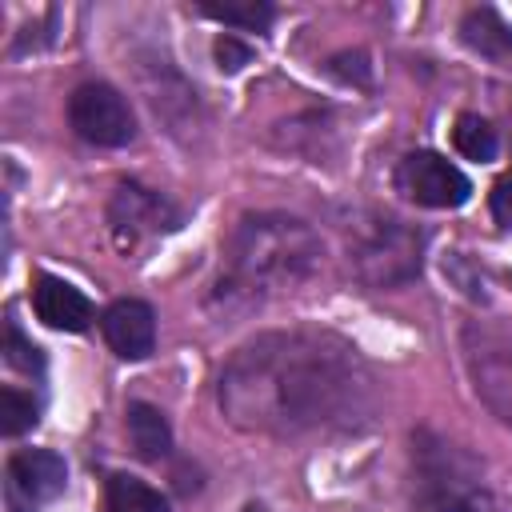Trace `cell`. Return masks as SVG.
I'll return each mask as SVG.
<instances>
[{"label":"cell","instance_id":"obj_9","mask_svg":"<svg viewBox=\"0 0 512 512\" xmlns=\"http://www.w3.org/2000/svg\"><path fill=\"white\" fill-rule=\"evenodd\" d=\"M392 260H400L408 272L420 268V244L400 228V220H384V228H376V240L360 252V268L372 284H392V280H400Z\"/></svg>","mask_w":512,"mask_h":512},{"label":"cell","instance_id":"obj_14","mask_svg":"<svg viewBox=\"0 0 512 512\" xmlns=\"http://www.w3.org/2000/svg\"><path fill=\"white\" fill-rule=\"evenodd\" d=\"M452 140H456V152L468 156V160H476V164H488L496 156V128L488 120H480L476 112L456 116Z\"/></svg>","mask_w":512,"mask_h":512},{"label":"cell","instance_id":"obj_17","mask_svg":"<svg viewBox=\"0 0 512 512\" xmlns=\"http://www.w3.org/2000/svg\"><path fill=\"white\" fill-rule=\"evenodd\" d=\"M212 52H216V68H220V72H240V68L252 60V48L240 44L236 36H220Z\"/></svg>","mask_w":512,"mask_h":512},{"label":"cell","instance_id":"obj_5","mask_svg":"<svg viewBox=\"0 0 512 512\" xmlns=\"http://www.w3.org/2000/svg\"><path fill=\"white\" fill-rule=\"evenodd\" d=\"M108 220H112V232H116L120 244H136L140 236L172 232L180 224V212L160 192H148L140 184H120L116 196H112Z\"/></svg>","mask_w":512,"mask_h":512},{"label":"cell","instance_id":"obj_6","mask_svg":"<svg viewBox=\"0 0 512 512\" xmlns=\"http://www.w3.org/2000/svg\"><path fill=\"white\" fill-rule=\"evenodd\" d=\"M64 480H68L64 456H56L52 448H24L8 460V496L20 512L56 500L64 492Z\"/></svg>","mask_w":512,"mask_h":512},{"label":"cell","instance_id":"obj_4","mask_svg":"<svg viewBox=\"0 0 512 512\" xmlns=\"http://www.w3.org/2000/svg\"><path fill=\"white\" fill-rule=\"evenodd\" d=\"M396 188L424 208H460L472 196L468 176L440 152H408L396 164Z\"/></svg>","mask_w":512,"mask_h":512},{"label":"cell","instance_id":"obj_12","mask_svg":"<svg viewBox=\"0 0 512 512\" xmlns=\"http://www.w3.org/2000/svg\"><path fill=\"white\" fill-rule=\"evenodd\" d=\"M104 512H168V504L152 484L128 472H116L108 476V488H104Z\"/></svg>","mask_w":512,"mask_h":512},{"label":"cell","instance_id":"obj_2","mask_svg":"<svg viewBox=\"0 0 512 512\" xmlns=\"http://www.w3.org/2000/svg\"><path fill=\"white\" fill-rule=\"evenodd\" d=\"M320 260V240L296 216H244L228 240V272L244 284H296Z\"/></svg>","mask_w":512,"mask_h":512},{"label":"cell","instance_id":"obj_16","mask_svg":"<svg viewBox=\"0 0 512 512\" xmlns=\"http://www.w3.org/2000/svg\"><path fill=\"white\" fill-rule=\"evenodd\" d=\"M4 360H8L12 368H20V372H40V368H44L40 348H36V344H28L16 328H8V336H4Z\"/></svg>","mask_w":512,"mask_h":512},{"label":"cell","instance_id":"obj_3","mask_svg":"<svg viewBox=\"0 0 512 512\" xmlns=\"http://www.w3.org/2000/svg\"><path fill=\"white\" fill-rule=\"evenodd\" d=\"M68 124L96 148H124L136 136V116L112 84H80L68 96Z\"/></svg>","mask_w":512,"mask_h":512},{"label":"cell","instance_id":"obj_8","mask_svg":"<svg viewBox=\"0 0 512 512\" xmlns=\"http://www.w3.org/2000/svg\"><path fill=\"white\" fill-rule=\"evenodd\" d=\"M32 308L48 328L60 332H84L92 324V304L80 288H72L60 276H40L32 288Z\"/></svg>","mask_w":512,"mask_h":512},{"label":"cell","instance_id":"obj_7","mask_svg":"<svg viewBox=\"0 0 512 512\" xmlns=\"http://www.w3.org/2000/svg\"><path fill=\"white\" fill-rule=\"evenodd\" d=\"M104 340L124 360H144L156 348V312L144 300H116L100 316Z\"/></svg>","mask_w":512,"mask_h":512},{"label":"cell","instance_id":"obj_18","mask_svg":"<svg viewBox=\"0 0 512 512\" xmlns=\"http://www.w3.org/2000/svg\"><path fill=\"white\" fill-rule=\"evenodd\" d=\"M492 216H496V224L512 228V172L500 176L496 188H492Z\"/></svg>","mask_w":512,"mask_h":512},{"label":"cell","instance_id":"obj_15","mask_svg":"<svg viewBox=\"0 0 512 512\" xmlns=\"http://www.w3.org/2000/svg\"><path fill=\"white\" fill-rule=\"evenodd\" d=\"M36 400L24 396L20 388H0V432L4 436H20L36 424Z\"/></svg>","mask_w":512,"mask_h":512},{"label":"cell","instance_id":"obj_1","mask_svg":"<svg viewBox=\"0 0 512 512\" xmlns=\"http://www.w3.org/2000/svg\"><path fill=\"white\" fill-rule=\"evenodd\" d=\"M260 360V372H236L224 380L220 396L240 400V396H260L256 408V424H316L328 408H336L344 400V392L352 388V376L336 364V356H328L320 344H296V340H268L260 348H248Z\"/></svg>","mask_w":512,"mask_h":512},{"label":"cell","instance_id":"obj_11","mask_svg":"<svg viewBox=\"0 0 512 512\" xmlns=\"http://www.w3.org/2000/svg\"><path fill=\"white\" fill-rule=\"evenodd\" d=\"M460 36H464L468 48H476L480 56H492V60L512 52V32L492 8H472L464 16V24H460Z\"/></svg>","mask_w":512,"mask_h":512},{"label":"cell","instance_id":"obj_10","mask_svg":"<svg viewBox=\"0 0 512 512\" xmlns=\"http://www.w3.org/2000/svg\"><path fill=\"white\" fill-rule=\"evenodd\" d=\"M128 436L144 460H160L172 448V428H168L164 412L152 404H128Z\"/></svg>","mask_w":512,"mask_h":512},{"label":"cell","instance_id":"obj_13","mask_svg":"<svg viewBox=\"0 0 512 512\" xmlns=\"http://www.w3.org/2000/svg\"><path fill=\"white\" fill-rule=\"evenodd\" d=\"M200 12H204V16H212V20H220V24L244 28V32H264V28L272 24V16H276V8H272V4H264V0H224V4L204 0V4H200Z\"/></svg>","mask_w":512,"mask_h":512}]
</instances>
